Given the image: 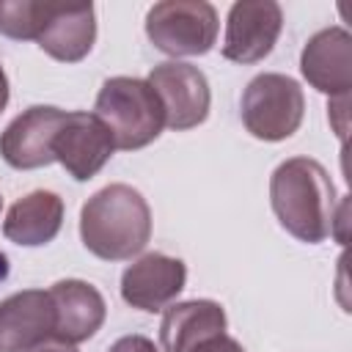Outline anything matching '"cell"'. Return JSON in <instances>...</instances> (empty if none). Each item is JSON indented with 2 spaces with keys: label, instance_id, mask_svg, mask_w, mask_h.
<instances>
[{
  "label": "cell",
  "instance_id": "44dd1931",
  "mask_svg": "<svg viewBox=\"0 0 352 352\" xmlns=\"http://www.w3.org/2000/svg\"><path fill=\"white\" fill-rule=\"evenodd\" d=\"M36 352H77V349H74V346H69V344H52V346H47V344H44V346H38Z\"/></svg>",
  "mask_w": 352,
  "mask_h": 352
},
{
  "label": "cell",
  "instance_id": "8992f818",
  "mask_svg": "<svg viewBox=\"0 0 352 352\" xmlns=\"http://www.w3.org/2000/svg\"><path fill=\"white\" fill-rule=\"evenodd\" d=\"M146 82L154 88L162 113H165V126L173 132L192 129L206 121L209 104H212V91L206 74L182 60H168L160 63L148 72Z\"/></svg>",
  "mask_w": 352,
  "mask_h": 352
},
{
  "label": "cell",
  "instance_id": "52a82bcc",
  "mask_svg": "<svg viewBox=\"0 0 352 352\" xmlns=\"http://www.w3.org/2000/svg\"><path fill=\"white\" fill-rule=\"evenodd\" d=\"M283 28V11L272 0H239L228 8L223 58L234 63H258L264 60Z\"/></svg>",
  "mask_w": 352,
  "mask_h": 352
},
{
  "label": "cell",
  "instance_id": "7a4b0ae2",
  "mask_svg": "<svg viewBox=\"0 0 352 352\" xmlns=\"http://www.w3.org/2000/svg\"><path fill=\"white\" fill-rule=\"evenodd\" d=\"M82 245L104 261H126L151 239V209L129 184H107L80 212Z\"/></svg>",
  "mask_w": 352,
  "mask_h": 352
},
{
  "label": "cell",
  "instance_id": "7402d4cb",
  "mask_svg": "<svg viewBox=\"0 0 352 352\" xmlns=\"http://www.w3.org/2000/svg\"><path fill=\"white\" fill-rule=\"evenodd\" d=\"M0 209H3V198H0Z\"/></svg>",
  "mask_w": 352,
  "mask_h": 352
},
{
  "label": "cell",
  "instance_id": "9c48e42d",
  "mask_svg": "<svg viewBox=\"0 0 352 352\" xmlns=\"http://www.w3.org/2000/svg\"><path fill=\"white\" fill-rule=\"evenodd\" d=\"M66 118V110L52 104H33L22 110L0 135V157L16 170H36L50 162L52 140Z\"/></svg>",
  "mask_w": 352,
  "mask_h": 352
},
{
  "label": "cell",
  "instance_id": "d6986e66",
  "mask_svg": "<svg viewBox=\"0 0 352 352\" xmlns=\"http://www.w3.org/2000/svg\"><path fill=\"white\" fill-rule=\"evenodd\" d=\"M198 352H245L242 349V344L236 341V338H231V336H217V338H212V341H206Z\"/></svg>",
  "mask_w": 352,
  "mask_h": 352
},
{
  "label": "cell",
  "instance_id": "277c9868",
  "mask_svg": "<svg viewBox=\"0 0 352 352\" xmlns=\"http://www.w3.org/2000/svg\"><path fill=\"white\" fill-rule=\"evenodd\" d=\"M305 116V96L297 80L264 72L256 74L242 94V124L245 129L267 143L292 138Z\"/></svg>",
  "mask_w": 352,
  "mask_h": 352
},
{
  "label": "cell",
  "instance_id": "3957f363",
  "mask_svg": "<svg viewBox=\"0 0 352 352\" xmlns=\"http://www.w3.org/2000/svg\"><path fill=\"white\" fill-rule=\"evenodd\" d=\"M113 135L116 148L135 151L160 138L165 126L162 104L154 88L140 77H110L102 82L94 104Z\"/></svg>",
  "mask_w": 352,
  "mask_h": 352
},
{
  "label": "cell",
  "instance_id": "9a60e30c",
  "mask_svg": "<svg viewBox=\"0 0 352 352\" xmlns=\"http://www.w3.org/2000/svg\"><path fill=\"white\" fill-rule=\"evenodd\" d=\"M226 311L214 300H184L165 308L160 322L162 352H198L206 341L226 333Z\"/></svg>",
  "mask_w": 352,
  "mask_h": 352
},
{
  "label": "cell",
  "instance_id": "2e32d148",
  "mask_svg": "<svg viewBox=\"0 0 352 352\" xmlns=\"http://www.w3.org/2000/svg\"><path fill=\"white\" fill-rule=\"evenodd\" d=\"M63 226V201L52 190H33L11 209L3 220V234L8 242L22 248H38L58 236Z\"/></svg>",
  "mask_w": 352,
  "mask_h": 352
},
{
  "label": "cell",
  "instance_id": "8fae6325",
  "mask_svg": "<svg viewBox=\"0 0 352 352\" xmlns=\"http://www.w3.org/2000/svg\"><path fill=\"white\" fill-rule=\"evenodd\" d=\"M55 336V308L44 289H25L0 302V352H36Z\"/></svg>",
  "mask_w": 352,
  "mask_h": 352
},
{
  "label": "cell",
  "instance_id": "ac0fdd59",
  "mask_svg": "<svg viewBox=\"0 0 352 352\" xmlns=\"http://www.w3.org/2000/svg\"><path fill=\"white\" fill-rule=\"evenodd\" d=\"M107 352H160V349L154 346L151 338L135 333V336H124V338H118Z\"/></svg>",
  "mask_w": 352,
  "mask_h": 352
},
{
  "label": "cell",
  "instance_id": "ba28073f",
  "mask_svg": "<svg viewBox=\"0 0 352 352\" xmlns=\"http://www.w3.org/2000/svg\"><path fill=\"white\" fill-rule=\"evenodd\" d=\"M113 151H116V143L104 121L96 113H82V110L66 113L52 140V157L77 182L94 179L107 165Z\"/></svg>",
  "mask_w": 352,
  "mask_h": 352
},
{
  "label": "cell",
  "instance_id": "5b68a950",
  "mask_svg": "<svg viewBox=\"0 0 352 352\" xmlns=\"http://www.w3.org/2000/svg\"><path fill=\"white\" fill-rule=\"evenodd\" d=\"M217 11L206 0H165L146 14L148 41L170 58L206 55L217 41Z\"/></svg>",
  "mask_w": 352,
  "mask_h": 352
},
{
  "label": "cell",
  "instance_id": "e0dca14e",
  "mask_svg": "<svg viewBox=\"0 0 352 352\" xmlns=\"http://www.w3.org/2000/svg\"><path fill=\"white\" fill-rule=\"evenodd\" d=\"M47 3L36 0H0V33L8 38H33L41 30Z\"/></svg>",
  "mask_w": 352,
  "mask_h": 352
},
{
  "label": "cell",
  "instance_id": "4fadbf2b",
  "mask_svg": "<svg viewBox=\"0 0 352 352\" xmlns=\"http://www.w3.org/2000/svg\"><path fill=\"white\" fill-rule=\"evenodd\" d=\"M47 292H50L52 308H55L52 341L74 346V344L88 341L104 324V316H107L104 297L88 280L66 278V280L52 283Z\"/></svg>",
  "mask_w": 352,
  "mask_h": 352
},
{
  "label": "cell",
  "instance_id": "6da1fadb",
  "mask_svg": "<svg viewBox=\"0 0 352 352\" xmlns=\"http://www.w3.org/2000/svg\"><path fill=\"white\" fill-rule=\"evenodd\" d=\"M270 204L278 223L294 239L316 245L330 236L338 201L327 170L316 160H283L270 176Z\"/></svg>",
  "mask_w": 352,
  "mask_h": 352
},
{
  "label": "cell",
  "instance_id": "7c38bea8",
  "mask_svg": "<svg viewBox=\"0 0 352 352\" xmlns=\"http://www.w3.org/2000/svg\"><path fill=\"white\" fill-rule=\"evenodd\" d=\"M300 72L311 88L330 99L349 96L352 88V36L333 25L314 33L300 55Z\"/></svg>",
  "mask_w": 352,
  "mask_h": 352
},
{
  "label": "cell",
  "instance_id": "30bf717a",
  "mask_svg": "<svg viewBox=\"0 0 352 352\" xmlns=\"http://www.w3.org/2000/svg\"><path fill=\"white\" fill-rule=\"evenodd\" d=\"M187 267L176 256L165 253H146L132 261L121 275V297L126 305L157 314L165 311L184 289Z\"/></svg>",
  "mask_w": 352,
  "mask_h": 352
},
{
  "label": "cell",
  "instance_id": "ffe728a7",
  "mask_svg": "<svg viewBox=\"0 0 352 352\" xmlns=\"http://www.w3.org/2000/svg\"><path fill=\"white\" fill-rule=\"evenodd\" d=\"M8 104V77H6V69L0 66V113L6 110Z\"/></svg>",
  "mask_w": 352,
  "mask_h": 352
},
{
  "label": "cell",
  "instance_id": "5bb4252c",
  "mask_svg": "<svg viewBox=\"0 0 352 352\" xmlns=\"http://www.w3.org/2000/svg\"><path fill=\"white\" fill-rule=\"evenodd\" d=\"M96 41V11L94 6L47 3L36 44L60 63L82 60Z\"/></svg>",
  "mask_w": 352,
  "mask_h": 352
}]
</instances>
